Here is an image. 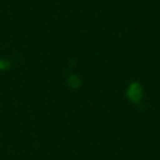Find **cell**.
<instances>
[{"instance_id":"obj_1","label":"cell","mask_w":160,"mask_h":160,"mask_svg":"<svg viewBox=\"0 0 160 160\" xmlns=\"http://www.w3.org/2000/svg\"><path fill=\"white\" fill-rule=\"evenodd\" d=\"M129 97L132 100H138L141 98V87L138 84H133L132 87L129 88Z\"/></svg>"}]
</instances>
